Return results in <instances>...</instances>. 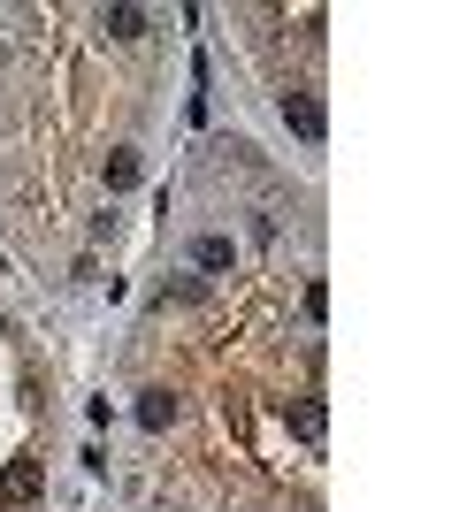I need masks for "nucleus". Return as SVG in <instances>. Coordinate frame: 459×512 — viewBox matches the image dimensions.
Segmentation results:
<instances>
[{"mask_svg":"<svg viewBox=\"0 0 459 512\" xmlns=\"http://www.w3.org/2000/svg\"><path fill=\"white\" fill-rule=\"evenodd\" d=\"M192 260L207 268V276H215V268H230V237H199V245H192Z\"/></svg>","mask_w":459,"mask_h":512,"instance_id":"obj_6","label":"nucleus"},{"mask_svg":"<svg viewBox=\"0 0 459 512\" xmlns=\"http://www.w3.org/2000/svg\"><path fill=\"white\" fill-rule=\"evenodd\" d=\"M39 490H46V467L23 451V459H8V474H0V512H31L39 505Z\"/></svg>","mask_w":459,"mask_h":512,"instance_id":"obj_1","label":"nucleus"},{"mask_svg":"<svg viewBox=\"0 0 459 512\" xmlns=\"http://www.w3.org/2000/svg\"><path fill=\"white\" fill-rule=\"evenodd\" d=\"M131 184H138V153H115L108 161V192H131Z\"/></svg>","mask_w":459,"mask_h":512,"instance_id":"obj_7","label":"nucleus"},{"mask_svg":"<svg viewBox=\"0 0 459 512\" xmlns=\"http://www.w3.org/2000/svg\"><path fill=\"white\" fill-rule=\"evenodd\" d=\"M284 428L299 436V444H322V436H329V413L314 406V398H291V406H284Z\"/></svg>","mask_w":459,"mask_h":512,"instance_id":"obj_3","label":"nucleus"},{"mask_svg":"<svg viewBox=\"0 0 459 512\" xmlns=\"http://www.w3.org/2000/svg\"><path fill=\"white\" fill-rule=\"evenodd\" d=\"M100 31H108V39H138L146 16H138V8H100Z\"/></svg>","mask_w":459,"mask_h":512,"instance_id":"obj_5","label":"nucleus"},{"mask_svg":"<svg viewBox=\"0 0 459 512\" xmlns=\"http://www.w3.org/2000/svg\"><path fill=\"white\" fill-rule=\"evenodd\" d=\"M169 421H176V398H169V390H146V398H138V428H153V436H161Z\"/></svg>","mask_w":459,"mask_h":512,"instance_id":"obj_4","label":"nucleus"},{"mask_svg":"<svg viewBox=\"0 0 459 512\" xmlns=\"http://www.w3.org/2000/svg\"><path fill=\"white\" fill-rule=\"evenodd\" d=\"M284 123L291 130H299V138H306V146H322V107H314V92H284Z\"/></svg>","mask_w":459,"mask_h":512,"instance_id":"obj_2","label":"nucleus"}]
</instances>
